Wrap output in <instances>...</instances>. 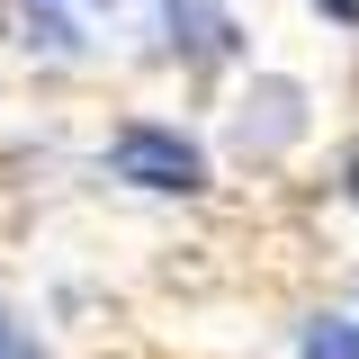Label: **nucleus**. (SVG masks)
<instances>
[{
    "mask_svg": "<svg viewBox=\"0 0 359 359\" xmlns=\"http://www.w3.org/2000/svg\"><path fill=\"white\" fill-rule=\"evenodd\" d=\"M27 45H45V54H72V27H63V18H54V9H27Z\"/></svg>",
    "mask_w": 359,
    "mask_h": 359,
    "instance_id": "nucleus-5",
    "label": "nucleus"
},
{
    "mask_svg": "<svg viewBox=\"0 0 359 359\" xmlns=\"http://www.w3.org/2000/svg\"><path fill=\"white\" fill-rule=\"evenodd\" d=\"M162 18H171V45H189V54H224L233 45V27H224L216 9H198V0H171Z\"/></svg>",
    "mask_w": 359,
    "mask_h": 359,
    "instance_id": "nucleus-3",
    "label": "nucleus"
},
{
    "mask_svg": "<svg viewBox=\"0 0 359 359\" xmlns=\"http://www.w3.org/2000/svg\"><path fill=\"white\" fill-rule=\"evenodd\" d=\"M0 359H36V341H27V332H18L9 314H0Z\"/></svg>",
    "mask_w": 359,
    "mask_h": 359,
    "instance_id": "nucleus-6",
    "label": "nucleus"
},
{
    "mask_svg": "<svg viewBox=\"0 0 359 359\" xmlns=\"http://www.w3.org/2000/svg\"><path fill=\"white\" fill-rule=\"evenodd\" d=\"M297 108H306V99H297V81H261V117H252V108H243V153H252V144H261V153H278V144H287V135L306 126V117H297Z\"/></svg>",
    "mask_w": 359,
    "mask_h": 359,
    "instance_id": "nucleus-2",
    "label": "nucleus"
},
{
    "mask_svg": "<svg viewBox=\"0 0 359 359\" xmlns=\"http://www.w3.org/2000/svg\"><path fill=\"white\" fill-rule=\"evenodd\" d=\"M323 9H332V18H359V0H323Z\"/></svg>",
    "mask_w": 359,
    "mask_h": 359,
    "instance_id": "nucleus-7",
    "label": "nucleus"
},
{
    "mask_svg": "<svg viewBox=\"0 0 359 359\" xmlns=\"http://www.w3.org/2000/svg\"><path fill=\"white\" fill-rule=\"evenodd\" d=\"M306 359H359V323L351 314H314L306 323Z\"/></svg>",
    "mask_w": 359,
    "mask_h": 359,
    "instance_id": "nucleus-4",
    "label": "nucleus"
},
{
    "mask_svg": "<svg viewBox=\"0 0 359 359\" xmlns=\"http://www.w3.org/2000/svg\"><path fill=\"white\" fill-rule=\"evenodd\" d=\"M108 171L135 180V189H162V198H189V189H207V153L180 126H126L108 144Z\"/></svg>",
    "mask_w": 359,
    "mask_h": 359,
    "instance_id": "nucleus-1",
    "label": "nucleus"
}]
</instances>
